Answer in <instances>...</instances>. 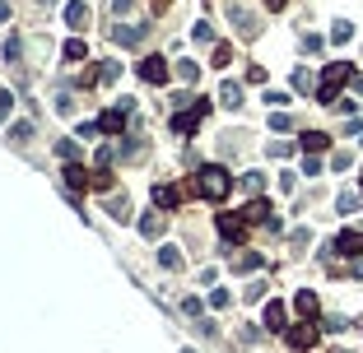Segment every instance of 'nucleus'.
Listing matches in <instances>:
<instances>
[{
	"mask_svg": "<svg viewBox=\"0 0 363 353\" xmlns=\"http://www.w3.org/2000/svg\"><path fill=\"white\" fill-rule=\"evenodd\" d=\"M10 107H15V93H5V89H0V117H10Z\"/></svg>",
	"mask_w": 363,
	"mask_h": 353,
	"instance_id": "35",
	"label": "nucleus"
},
{
	"mask_svg": "<svg viewBox=\"0 0 363 353\" xmlns=\"http://www.w3.org/2000/svg\"><path fill=\"white\" fill-rule=\"evenodd\" d=\"M289 0H266V10H285Z\"/></svg>",
	"mask_w": 363,
	"mask_h": 353,
	"instance_id": "38",
	"label": "nucleus"
},
{
	"mask_svg": "<svg viewBox=\"0 0 363 353\" xmlns=\"http://www.w3.org/2000/svg\"><path fill=\"white\" fill-rule=\"evenodd\" d=\"M84 56H89V42L84 37H70L65 42V61H84Z\"/></svg>",
	"mask_w": 363,
	"mask_h": 353,
	"instance_id": "20",
	"label": "nucleus"
},
{
	"mask_svg": "<svg viewBox=\"0 0 363 353\" xmlns=\"http://www.w3.org/2000/svg\"><path fill=\"white\" fill-rule=\"evenodd\" d=\"M349 37H354V24H349V19H335V24H331V42H340V46H345Z\"/></svg>",
	"mask_w": 363,
	"mask_h": 353,
	"instance_id": "19",
	"label": "nucleus"
},
{
	"mask_svg": "<svg viewBox=\"0 0 363 353\" xmlns=\"http://www.w3.org/2000/svg\"><path fill=\"white\" fill-rule=\"evenodd\" d=\"M228 15H233V24H237V33H242V37H256V33H261V24H256V15H247L242 5H233Z\"/></svg>",
	"mask_w": 363,
	"mask_h": 353,
	"instance_id": "13",
	"label": "nucleus"
},
{
	"mask_svg": "<svg viewBox=\"0 0 363 353\" xmlns=\"http://www.w3.org/2000/svg\"><path fill=\"white\" fill-rule=\"evenodd\" d=\"M140 37H144V24H140V28H117V42H121V46H135Z\"/></svg>",
	"mask_w": 363,
	"mask_h": 353,
	"instance_id": "24",
	"label": "nucleus"
},
{
	"mask_svg": "<svg viewBox=\"0 0 363 353\" xmlns=\"http://www.w3.org/2000/svg\"><path fill=\"white\" fill-rule=\"evenodd\" d=\"M349 163H354V154H335V158H331V168H335V172H345Z\"/></svg>",
	"mask_w": 363,
	"mask_h": 353,
	"instance_id": "36",
	"label": "nucleus"
},
{
	"mask_svg": "<svg viewBox=\"0 0 363 353\" xmlns=\"http://www.w3.org/2000/svg\"><path fill=\"white\" fill-rule=\"evenodd\" d=\"M219 103H223V107H242V84H233V79H228V84L219 89Z\"/></svg>",
	"mask_w": 363,
	"mask_h": 353,
	"instance_id": "18",
	"label": "nucleus"
},
{
	"mask_svg": "<svg viewBox=\"0 0 363 353\" xmlns=\"http://www.w3.org/2000/svg\"><path fill=\"white\" fill-rule=\"evenodd\" d=\"M158 265H163V270H182V256H177V246H158Z\"/></svg>",
	"mask_w": 363,
	"mask_h": 353,
	"instance_id": "21",
	"label": "nucleus"
},
{
	"mask_svg": "<svg viewBox=\"0 0 363 353\" xmlns=\"http://www.w3.org/2000/svg\"><path fill=\"white\" fill-rule=\"evenodd\" d=\"M335 209H340V214H354V209H359V196H354V191H345V196L335 200Z\"/></svg>",
	"mask_w": 363,
	"mask_h": 353,
	"instance_id": "27",
	"label": "nucleus"
},
{
	"mask_svg": "<svg viewBox=\"0 0 363 353\" xmlns=\"http://www.w3.org/2000/svg\"><path fill=\"white\" fill-rule=\"evenodd\" d=\"M205 112H210V103H205V98H191V103H187V112H177V117H173V130H177V135H191L196 126L205 121Z\"/></svg>",
	"mask_w": 363,
	"mask_h": 353,
	"instance_id": "4",
	"label": "nucleus"
},
{
	"mask_svg": "<svg viewBox=\"0 0 363 353\" xmlns=\"http://www.w3.org/2000/svg\"><path fill=\"white\" fill-rule=\"evenodd\" d=\"M294 307H298V316H316V311H321V298H316L312 289H303L298 298H294Z\"/></svg>",
	"mask_w": 363,
	"mask_h": 353,
	"instance_id": "14",
	"label": "nucleus"
},
{
	"mask_svg": "<svg viewBox=\"0 0 363 353\" xmlns=\"http://www.w3.org/2000/svg\"><path fill=\"white\" fill-rule=\"evenodd\" d=\"M65 186H70V191H84V186H94V172H84L79 168V163H65Z\"/></svg>",
	"mask_w": 363,
	"mask_h": 353,
	"instance_id": "11",
	"label": "nucleus"
},
{
	"mask_svg": "<svg viewBox=\"0 0 363 353\" xmlns=\"http://www.w3.org/2000/svg\"><path fill=\"white\" fill-rule=\"evenodd\" d=\"M177 79L196 84V79H201V65H196V61H177Z\"/></svg>",
	"mask_w": 363,
	"mask_h": 353,
	"instance_id": "23",
	"label": "nucleus"
},
{
	"mask_svg": "<svg viewBox=\"0 0 363 353\" xmlns=\"http://www.w3.org/2000/svg\"><path fill=\"white\" fill-rule=\"evenodd\" d=\"M191 33H196V42H214V28H210V24H196Z\"/></svg>",
	"mask_w": 363,
	"mask_h": 353,
	"instance_id": "31",
	"label": "nucleus"
},
{
	"mask_svg": "<svg viewBox=\"0 0 363 353\" xmlns=\"http://www.w3.org/2000/svg\"><path fill=\"white\" fill-rule=\"evenodd\" d=\"M140 232H144V237H158V232H163V214H144L140 218Z\"/></svg>",
	"mask_w": 363,
	"mask_h": 353,
	"instance_id": "22",
	"label": "nucleus"
},
{
	"mask_svg": "<svg viewBox=\"0 0 363 353\" xmlns=\"http://www.w3.org/2000/svg\"><path fill=\"white\" fill-rule=\"evenodd\" d=\"M210 307H214V311H223V307H228V293H223V289H214V293H210Z\"/></svg>",
	"mask_w": 363,
	"mask_h": 353,
	"instance_id": "30",
	"label": "nucleus"
},
{
	"mask_svg": "<svg viewBox=\"0 0 363 353\" xmlns=\"http://www.w3.org/2000/svg\"><path fill=\"white\" fill-rule=\"evenodd\" d=\"M182 205V186H154V209H177Z\"/></svg>",
	"mask_w": 363,
	"mask_h": 353,
	"instance_id": "10",
	"label": "nucleus"
},
{
	"mask_svg": "<svg viewBox=\"0 0 363 353\" xmlns=\"http://www.w3.org/2000/svg\"><path fill=\"white\" fill-rule=\"evenodd\" d=\"M168 75H173V70H168L163 56H144V61H140V79H144V84H168Z\"/></svg>",
	"mask_w": 363,
	"mask_h": 353,
	"instance_id": "5",
	"label": "nucleus"
},
{
	"mask_svg": "<svg viewBox=\"0 0 363 353\" xmlns=\"http://www.w3.org/2000/svg\"><path fill=\"white\" fill-rule=\"evenodd\" d=\"M242 186H247L252 196H261V186H266V177H261V172H247V177H242Z\"/></svg>",
	"mask_w": 363,
	"mask_h": 353,
	"instance_id": "29",
	"label": "nucleus"
},
{
	"mask_svg": "<svg viewBox=\"0 0 363 353\" xmlns=\"http://www.w3.org/2000/svg\"><path fill=\"white\" fill-rule=\"evenodd\" d=\"M335 353H349V349H335Z\"/></svg>",
	"mask_w": 363,
	"mask_h": 353,
	"instance_id": "41",
	"label": "nucleus"
},
{
	"mask_svg": "<svg viewBox=\"0 0 363 353\" xmlns=\"http://www.w3.org/2000/svg\"><path fill=\"white\" fill-rule=\"evenodd\" d=\"M349 79H354V65H349V61L326 65V75H321V84H316V103H321V107H331L335 93H340V84H349Z\"/></svg>",
	"mask_w": 363,
	"mask_h": 353,
	"instance_id": "2",
	"label": "nucleus"
},
{
	"mask_svg": "<svg viewBox=\"0 0 363 353\" xmlns=\"http://www.w3.org/2000/svg\"><path fill=\"white\" fill-rule=\"evenodd\" d=\"M214 228H219L223 242H242V232H247V218H242V214H219V218H214Z\"/></svg>",
	"mask_w": 363,
	"mask_h": 353,
	"instance_id": "6",
	"label": "nucleus"
},
{
	"mask_svg": "<svg viewBox=\"0 0 363 353\" xmlns=\"http://www.w3.org/2000/svg\"><path fill=\"white\" fill-rule=\"evenodd\" d=\"M242 218H247V223H270V218H275V209H270V200H247V209H242Z\"/></svg>",
	"mask_w": 363,
	"mask_h": 353,
	"instance_id": "9",
	"label": "nucleus"
},
{
	"mask_svg": "<svg viewBox=\"0 0 363 353\" xmlns=\"http://www.w3.org/2000/svg\"><path fill=\"white\" fill-rule=\"evenodd\" d=\"M303 149H307V154H321V149H326V144H331V139L321 135V130H303V139H298Z\"/></svg>",
	"mask_w": 363,
	"mask_h": 353,
	"instance_id": "17",
	"label": "nucleus"
},
{
	"mask_svg": "<svg viewBox=\"0 0 363 353\" xmlns=\"http://www.w3.org/2000/svg\"><path fill=\"white\" fill-rule=\"evenodd\" d=\"M233 270H237V275H247V270H261V256H256V251H252V256H237Z\"/></svg>",
	"mask_w": 363,
	"mask_h": 353,
	"instance_id": "26",
	"label": "nucleus"
},
{
	"mask_svg": "<svg viewBox=\"0 0 363 353\" xmlns=\"http://www.w3.org/2000/svg\"><path fill=\"white\" fill-rule=\"evenodd\" d=\"M56 154H61L65 163H75V158H79V144H75V139H61V144H56Z\"/></svg>",
	"mask_w": 363,
	"mask_h": 353,
	"instance_id": "28",
	"label": "nucleus"
},
{
	"mask_svg": "<svg viewBox=\"0 0 363 353\" xmlns=\"http://www.w3.org/2000/svg\"><path fill=\"white\" fill-rule=\"evenodd\" d=\"M228 186H233V177H228V168H219V163H205V168L196 172V196H205V200H223Z\"/></svg>",
	"mask_w": 363,
	"mask_h": 353,
	"instance_id": "1",
	"label": "nucleus"
},
{
	"mask_svg": "<svg viewBox=\"0 0 363 353\" xmlns=\"http://www.w3.org/2000/svg\"><path fill=\"white\" fill-rule=\"evenodd\" d=\"M349 84H354V93H363V75H354V79H349Z\"/></svg>",
	"mask_w": 363,
	"mask_h": 353,
	"instance_id": "39",
	"label": "nucleus"
},
{
	"mask_svg": "<svg viewBox=\"0 0 363 353\" xmlns=\"http://www.w3.org/2000/svg\"><path fill=\"white\" fill-rule=\"evenodd\" d=\"M42 5H56V0H42Z\"/></svg>",
	"mask_w": 363,
	"mask_h": 353,
	"instance_id": "40",
	"label": "nucleus"
},
{
	"mask_svg": "<svg viewBox=\"0 0 363 353\" xmlns=\"http://www.w3.org/2000/svg\"><path fill=\"white\" fill-rule=\"evenodd\" d=\"M182 353H191V349H182Z\"/></svg>",
	"mask_w": 363,
	"mask_h": 353,
	"instance_id": "42",
	"label": "nucleus"
},
{
	"mask_svg": "<svg viewBox=\"0 0 363 353\" xmlns=\"http://www.w3.org/2000/svg\"><path fill=\"white\" fill-rule=\"evenodd\" d=\"M285 339H289V349L307 353V349H316V339H321V325H316L312 316H303L298 325H289V330H285Z\"/></svg>",
	"mask_w": 363,
	"mask_h": 353,
	"instance_id": "3",
	"label": "nucleus"
},
{
	"mask_svg": "<svg viewBox=\"0 0 363 353\" xmlns=\"http://www.w3.org/2000/svg\"><path fill=\"white\" fill-rule=\"evenodd\" d=\"M261 321H266V330H275V335H285L289 330V311H285V302H266V316H261Z\"/></svg>",
	"mask_w": 363,
	"mask_h": 353,
	"instance_id": "8",
	"label": "nucleus"
},
{
	"mask_svg": "<svg viewBox=\"0 0 363 353\" xmlns=\"http://www.w3.org/2000/svg\"><path fill=\"white\" fill-rule=\"evenodd\" d=\"M126 112H130V103L121 98V107H112V112H103V117H98V130H108V135H117V130L126 126Z\"/></svg>",
	"mask_w": 363,
	"mask_h": 353,
	"instance_id": "7",
	"label": "nucleus"
},
{
	"mask_svg": "<svg viewBox=\"0 0 363 353\" xmlns=\"http://www.w3.org/2000/svg\"><path fill=\"white\" fill-rule=\"evenodd\" d=\"M10 139H15V144L33 139V121H15V126H10Z\"/></svg>",
	"mask_w": 363,
	"mask_h": 353,
	"instance_id": "25",
	"label": "nucleus"
},
{
	"mask_svg": "<svg viewBox=\"0 0 363 353\" xmlns=\"http://www.w3.org/2000/svg\"><path fill=\"white\" fill-rule=\"evenodd\" d=\"M331 251H340V256H359V251H363V232H354V228H349V232H340Z\"/></svg>",
	"mask_w": 363,
	"mask_h": 353,
	"instance_id": "12",
	"label": "nucleus"
},
{
	"mask_svg": "<svg viewBox=\"0 0 363 353\" xmlns=\"http://www.w3.org/2000/svg\"><path fill=\"white\" fill-rule=\"evenodd\" d=\"M228 56H233V46H228V42L214 46V65H228Z\"/></svg>",
	"mask_w": 363,
	"mask_h": 353,
	"instance_id": "32",
	"label": "nucleus"
},
{
	"mask_svg": "<svg viewBox=\"0 0 363 353\" xmlns=\"http://www.w3.org/2000/svg\"><path fill=\"white\" fill-rule=\"evenodd\" d=\"M294 89H312V75L307 70H294Z\"/></svg>",
	"mask_w": 363,
	"mask_h": 353,
	"instance_id": "34",
	"label": "nucleus"
},
{
	"mask_svg": "<svg viewBox=\"0 0 363 353\" xmlns=\"http://www.w3.org/2000/svg\"><path fill=\"white\" fill-rule=\"evenodd\" d=\"M65 24H70V28H84V24H89V5H84V0H70V5H65Z\"/></svg>",
	"mask_w": 363,
	"mask_h": 353,
	"instance_id": "15",
	"label": "nucleus"
},
{
	"mask_svg": "<svg viewBox=\"0 0 363 353\" xmlns=\"http://www.w3.org/2000/svg\"><path fill=\"white\" fill-rule=\"evenodd\" d=\"M270 154H275V158H289V154H294V144H285V139H275V144H270Z\"/></svg>",
	"mask_w": 363,
	"mask_h": 353,
	"instance_id": "33",
	"label": "nucleus"
},
{
	"mask_svg": "<svg viewBox=\"0 0 363 353\" xmlns=\"http://www.w3.org/2000/svg\"><path fill=\"white\" fill-rule=\"evenodd\" d=\"M108 214L117 218V223H130V200L126 196H112L108 200Z\"/></svg>",
	"mask_w": 363,
	"mask_h": 353,
	"instance_id": "16",
	"label": "nucleus"
},
{
	"mask_svg": "<svg viewBox=\"0 0 363 353\" xmlns=\"http://www.w3.org/2000/svg\"><path fill=\"white\" fill-rule=\"evenodd\" d=\"M112 10H117V15H121V10H130V0H112Z\"/></svg>",
	"mask_w": 363,
	"mask_h": 353,
	"instance_id": "37",
	"label": "nucleus"
}]
</instances>
